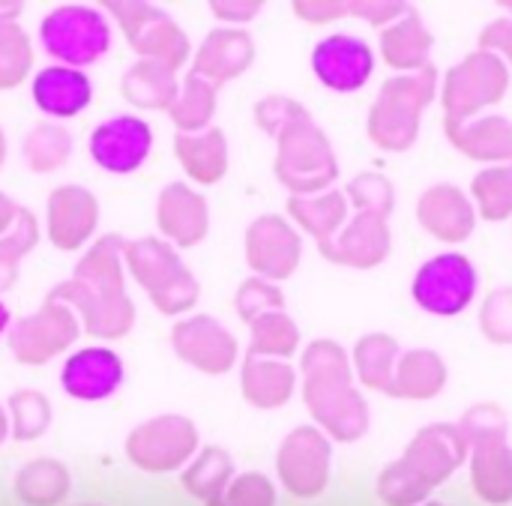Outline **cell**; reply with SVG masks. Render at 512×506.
Instances as JSON below:
<instances>
[{
	"instance_id": "cell-15",
	"label": "cell",
	"mask_w": 512,
	"mask_h": 506,
	"mask_svg": "<svg viewBox=\"0 0 512 506\" xmlns=\"http://www.w3.org/2000/svg\"><path fill=\"white\" fill-rule=\"evenodd\" d=\"M171 345L174 354L189 363L192 369L204 375H225L237 366V339L225 324H219L210 315H192L183 318L171 330Z\"/></svg>"
},
{
	"instance_id": "cell-36",
	"label": "cell",
	"mask_w": 512,
	"mask_h": 506,
	"mask_svg": "<svg viewBox=\"0 0 512 506\" xmlns=\"http://www.w3.org/2000/svg\"><path fill=\"white\" fill-rule=\"evenodd\" d=\"M75 150V138L72 132L63 126V123H36L27 135H24V144H21V156L27 162L30 171L36 174H48V171H57L69 162Z\"/></svg>"
},
{
	"instance_id": "cell-24",
	"label": "cell",
	"mask_w": 512,
	"mask_h": 506,
	"mask_svg": "<svg viewBox=\"0 0 512 506\" xmlns=\"http://www.w3.org/2000/svg\"><path fill=\"white\" fill-rule=\"evenodd\" d=\"M450 144L477 162H512V123L501 114H477L468 120H444Z\"/></svg>"
},
{
	"instance_id": "cell-50",
	"label": "cell",
	"mask_w": 512,
	"mask_h": 506,
	"mask_svg": "<svg viewBox=\"0 0 512 506\" xmlns=\"http://www.w3.org/2000/svg\"><path fill=\"white\" fill-rule=\"evenodd\" d=\"M273 501V489L261 474H246L240 477V483L231 489L228 506H270Z\"/></svg>"
},
{
	"instance_id": "cell-48",
	"label": "cell",
	"mask_w": 512,
	"mask_h": 506,
	"mask_svg": "<svg viewBox=\"0 0 512 506\" xmlns=\"http://www.w3.org/2000/svg\"><path fill=\"white\" fill-rule=\"evenodd\" d=\"M465 444H477V441H489V438H507V414L501 405H474L462 414V420L456 423Z\"/></svg>"
},
{
	"instance_id": "cell-56",
	"label": "cell",
	"mask_w": 512,
	"mask_h": 506,
	"mask_svg": "<svg viewBox=\"0 0 512 506\" xmlns=\"http://www.w3.org/2000/svg\"><path fill=\"white\" fill-rule=\"evenodd\" d=\"M9 321H12V318H9V309H6V306L0 303V336H3L6 330H9Z\"/></svg>"
},
{
	"instance_id": "cell-13",
	"label": "cell",
	"mask_w": 512,
	"mask_h": 506,
	"mask_svg": "<svg viewBox=\"0 0 512 506\" xmlns=\"http://www.w3.org/2000/svg\"><path fill=\"white\" fill-rule=\"evenodd\" d=\"M90 159L108 174L138 171L153 150V129L135 114H117L90 132Z\"/></svg>"
},
{
	"instance_id": "cell-1",
	"label": "cell",
	"mask_w": 512,
	"mask_h": 506,
	"mask_svg": "<svg viewBox=\"0 0 512 506\" xmlns=\"http://www.w3.org/2000/svg\"><path fill=\"white\" fill-rule=\"evenodd\" d=\"M303 402L318 429L336 441H360L369 426V405L354 387V369L348 351L333 339H315L300 360Z\"/></svg>"
},
{
	"instance_id": "cell-29",
	"label": "cell",
	"mask_w": 512,
	"mask_h": 506,
	"mask_svg": "<svg viewBox=\"0 0 512 506\" xmlns=\"http://www.w3.org/2000/svg\"><path fill=\"white\" fill-rule=\"evenodd\" d=\"M177 90V69L159 60H138L120 78V93L126 96V102L144 111H168L177 99Z\"/></svg>"
},
{
	"instance_id": "cell-4",
	"label": "cell",
	"mask_w": 512,
	"mask_h": 506,
	"mask_svg": "<svg viewBox=\"0 0 512 506\" xmlns=\"http://www.w3.org/2000/svg\"><path fill=\"white\" fill-rule=\"evenodd\" d=\"M276 177L294 195H318L339 177V159L312 114H300L276 135Z\"/></svg>"
},
{
	"instance_id": "cell-2",
	"label": "cell",
	"mask_w": 512,
	"mask_h": 506,
	"mask_svg": "<svg viewBox=\"0 0 512 506\" xmlns=\"http://www.w3.org/2000/svg\"><path fill=\"white\" fill-rule=\"evenodd\" d=\"M468 444L456 423H432L417 432L402 462L390 465L381 477V495L390 504H408L429 486L447 480L465 462Z\"/></svg>"
},
{
	"instance_id": "cell-38",
	"label": "cell",
	"mask_w": 512,
	"mask_h": 506,
	"mask_svg": "<svg viewBox=\"0 0 512 506\" xmlns=\"http://www.w3.org/2000/svg\"><path fill=\"white\" fill-rule=\"evenodd\" d=\"M300 348V327L288 312H270L249 324V354L288 360Z\"/></svg>"
},
{
	"instance_id": "cell-41",
	"label": "cell",
	"mask_w": 512,
	"mask_h": 506,
	"mask_svg": "<svg viewBox=\"0 0 512 506\" xmlns=\"http://www.w3.org/2000/svg\"><path fill=\"white\" fill-rule=\"evenodd\" d=\"M9 432L18 441H36L51 426V402L39 390H18L9 396Z\"/></svg>"
},
{
	"instance_id": "cell-18",
	"label": "cell",
	"mask_w": 512,
	"mask_h": 506,
	"mask_svg": "<svg viewBox=\"0 0 512 506\" xmlns=\"http://www.w3.org/2000/svg\"><path fill=\"white\" fill-rule=\"evenodd\" d=\"M330 471V441L318 426H297L279 447V474L297 495L324 489Z\"/></svg>"
},
{
	"instance_id": "cell-28",
	"label": "cell",
	"mask_w": 512,
	"mask_h": 506,
	"mask_svg": "<svg viewBox=\"0 0 512 506\" xmlns=\"http://www.w3.org/2000/svg\"><path fill=\"white\" fill-rule=\"evenodd\" d=\"M174 153H177L183 171L201 186H213L228 174V138L219 126H210V129L192 132V135L177 132Z\"/></svg>"
},
{
	"instance_id": "cell-57",
	"label": "cell",
	"mask_w": 512,
	"mask_h": 506,
	"mask_svg": "<svg viewBox=\"0 0 512 506\" xmlns=\"http://www.w3.org/2000/svg\"><path fill=\"white\" fill-rule=\"evenodd\" d=\"M3 162H6V135L0 129V168H3Z\"/></svg>"
},
{
	"instance_id": "cell-7",
	"label": "cell",
	"mask_w": 512,
	"mask_h": 506,
	"mask_svg": "<svg viewBox=\"0 0 512 506\" xmlns=\"http://www.w3.org/2000/svg\"><path fill=\"white\" fill-rule=\"evenodd\" d=\"M105 15L120 21V30L126 33L138 60H159L171 69H180L189 60V36L165 9L147 0H111L105 3Z\"/></svg>"
},
{
	"instance_id": "cell-9",
	"label": "cell",
	"mask_w": 512,
	"mask_h": 506,
	"mask_svg": "<svg viewBox=\"0 0 512 506\" xmlns=\"http://www.w3.org/2000/svg\"><path fill=\"white\" fill-rule=\"evenodd\" d=\"M477 288H480V276L471 258L459 252H444V255L429 258L414 273L411 297L423 312L438 315V318H453L471 306V300L477 297Z\"/></svg>"
},
{
	"instance_id": "cell-30",
	"label": "cell",
	"mask_w": 512,
	"mask_h": 506,
	"mask_svg": "<svg viewBox=\"0 0 512 506\" xmlns=\"http://www.w3.org/2000/svg\"><path fill=\"white\" fill-rule=\"evenodd\" d=\"M447 387V363L432 348H414L399 357L393 396L429 402Z\"/></svg>"
},
{
	"instance_id": "cell-35",
	"label": "cell",
	"mask_w": 512,
	"mask_h": 506,
	"mask_svg": "<svg viewBox=\"0 0 512 506\" xmlns=\"http://www.w3.org/2000/svg\"><path fill=\"white\" fill-rule=\"evenodd\" d=\"M294 12L309 24H324L342 15H360L369 24H390L408 12L402 0H297Z\"/></svg>"
},
{
	"instance_id": "cell-12",
	"label": "cell",
	"mask_w": 512,
	"mask_h": 506,
	"mask_svg": "<svg viewBox=\"0 0 512 506\" xmlns=\"http://www.w3.org/2000/svg\"><path fill=\"white\" fill-rule=\"evenodd\" d=\"M300 258L303 240L285 216L267 213L246 228V261L255 276L267 282L291 279L300 267Z\"/></svg>"
},
{
	"instance_id": "cell-16",
	"label": "cell",
	"mask_w": 512,
	"mask_h": 506,
	"mask_svg": "<svg viewBox=\"0 0 512 506\" xmlns=\"http://www.w3.org/2000/svg\"><path fill=\"white\" fill-rule=\"evenodd\" d=\"M312 72L324 87L354 93L372 78L375 54L366 39L354 33H333L312 48Z\"/></svg>"
},
{
	"instance_id": "cell-54",
	"label": "cell",
	"mask_w": 512,
	"mask_h": 506,
	"mask_svg": "<svg viewBox=\"0 0 512 506\" xmlns=\"http://www.w3.org/2000/svg\"><path fill=\"white\" fill-rule=\"evenodd\" d=\"M21 9H24L21 3H0V24H6V21H15Z\"/></svg>"
},
{
	"instance_id": "cell-45",
	"label": "cell",
	"mask_w": 512,
	"mask_h": 506,
	"mask_svg": "<svg viewBox=\"0 0 512 506\" xmlns=\"http://www.w3.org/2000/svg\"><path fill=\"white\" fill-rule=\"evenodd\" d=\"M234 306H237V315H240L246 324H252V321H258L261 315L285 312V297H282V291L276 288V282H267V279H261V276H252V279H246V282L237 288Z\"/></svg>"
},
{
	"instance_id": "cell-17",
	"label": "cell",
	"mask_w": 512,
	"mask_h": 506,
	"mask_svg": "<svg viewBox=\"0 0 512 506\" xmlns=\"http://www.w3.org/2000/svg\"><path fill=\"white\" fill-rule=\"evenodd\" d=\"M390 249H393L390 222L378 213H357L348 225H342V231L333 240L318 243V252L327 261L357 270L384 264Z\"/></svg>"
},
{
	"instance_id": "cell-53",
	"label": "cell",
	"mask_w": 512,
	"mask_h": 506,
	"mask_svg": "<svg viewBox=\"0 0 512 506\" xmlns=\"http://www.w3.org/2000/svg\"><path fill=\"white\" fill-rule=\"evenodd\" d=\"M18 204L6 195V192H0V237L15 225V216H18Z\"/></svg>"
},
{
	"instance_id": "cell-5",
	"label": "cell",
	"mask_w": 512,
	"mask_h": 506,
	"mask_svg": "<svg viewBox=\"0 0 512 506\" xmlns=\"http://www.w3.org/2000/svg\"><path fill=\"white\" fill-rule=\"evenodd\" d=\"M123 264L162 315L189 312L201 297V285L192 270L180 261L177 249L159 237L129 240L123 249Z\"/></svg>"
},
{
	"instance_id": "cell-6",
	"label": "cell",
	"mask_w": 512,
	"mask_h": 506,
	"mask_svg": "<svg viewBox=\"0 0 512 506\" xmlns=\"http://www.w3.org/2000/svg\"><path fill=\"white\" fill-rule=\"evenodd\" d=\"M39 42L48 57L60 66H90L111 48V21L105 9L84 6V3H63L54 6L39 21Z\"/></svg>"
},
{
	"instance_id": "cell-8",
	"label": "cell",
	"mask_w": 512,
	"mask_h": 506,
	"mask_svg": "<svg viewBox=\"0 0 512 506\" xmlns=\"http://www.w3.org/2000/svg\"><path fill=\"white\" fill-rule=\"evenodd\" d=\"M510 87L507 63L489 51H471L462 57L444 78V111L447 120H468L477 117L483 108L504 99Z\"/></svg>"
},
{
	"instance_id": "cell-14",
	"label": "cell",
	"mask_w": 512,
	"mask_h": 506,
	"mask_svg": "<svg viewBox=\"0 0 512 506\" xmlns=\"http://www.w3.org/2000/svg\"><path fill=\"white\" fill-rule=\"evenodd\" d=\"M48 300L66 303L84 324V330L90 336L99 339H123L132 324H135V303L129 300V294H108V291H96L87 288L75 279L60 282Z\"/></svg>"
},
{
	"instance_id": "cell-43",
	"label": "cell",
	"mask_w": 512,
	"mask_h": 506,
	"mask_svg": "<svg viewBox=\"0 0 512 506\" xmlns=\"http://www.w3.org/2000/svg\"><path fill=\"white\" fill-rule=\"evenodd\" d=\"M33 66V45L18 21L0 24V90L18 87Z\"/></svg>"
},
{
	"instance_id": "cell-22",
	"label": "cell",
	"mask_w": 512,
	"mask_h": 506,
	"mask_svg": "<svg viewBox=\"0 0 512 506\" xmlns=\"http://www.w3.org/2000/svg\"><path fill=\"white\" fill-rule=\"evenodd\" d=\"M417 222L444 243H462L477 228V207L456 183H435L417 201Z\"/></svg>"
},
{
	"instance_id": "cell-55",
	"label": "cell",
	"mask_w": 512,
	"mask_h": 506,
	"mask_svg": "<svg viewBox=\"0 0 512 506\" xmlns=\"http://www.w3.org/2000/svg\"><path fill=\"white\" fill-rule=\"evenodd\" d=\"M6 435H9V417H6V408L0 405V444L6 441Z\"/></svg>"
},
{
	"instance_id": "cell-51",
	"label": "cell",
	"mask_w": 512,
	"mask_h": 506,
	"mask_svg": "<svg viewBox=\"0 0 512 506\" xmlns=\"http://www.w3.org/2000/svg\"><path fill=\"white\" fill-rule=\"evenodd\" d=\"M480 51L498 54L501 60H512V15L495 18L483 27L480 33Z\"/></svg>"
},
{
	"instance_id": "cell-21",
	"label": "cell",
	"mask_w": 512,
	"mask_h": 506,
	"mask_svg": "<svg viewBox=\"0 0 512 506\" xmlns=\"http://www.w3.org/2000/svg\"><path fill=\"white\" fill-rule=\"evenodd\" d=\"M60 384L78 402H105L123 384V360L102 345L81 348L63 363Z\"/></svg>"
},
{
	"instance_id": "cell-42",
	"label": "cell",
	"mask_w": 512,
	"mask_h": 506,
	"mask_svg": "<svg viewBox=\"0 0 512 506\" xmlns=\"http://www.w3.org/2000/svg\"><path fill=\"white\" fill-rule=\"evenodd\" d=\"M66 486H69V474L54 459L30 462L18 474V495L36 506H48L54 504V501H60L66 495Z\"/></svg>"
},
{
	"instance_id": "cell-58",
	"label": "cell",
	"mask_w": 512,
	"mask_h": 506,
	"mask_svg": "<svg viewBox=\"0 0 512 506\" xmlns=\"http://www.w3.org/2000/svg\"><path fill=\"white\" fill-rule=\"evenodd\" d=\"M504 9H507V15H512V0H504Z\"/></svg>"
},
{
	"instance_id": "cell-46",
	"label": "cell",
	"mask_w": 512,
	"mask_h": 506,
	"mask_svg": "<svg viewBox=\"0 0 512 506\" xmlns=\"http://www.w3.org/2000/svg\"><path fill=\"white\" fill-rule=\"evenodd\" d=\"M231 477V459L225 450L219 447H207L195 462L192 468L186 471V486L195 492V495H213L225 486V480Z\"/></svg>"
},
{
	"instance_id": "cell-25",
	"label": "cell",
	"mask_w": 512,
	"mask_h": 506,
	"mask_svg": "<svg viewBox=\"0 0 512 506\" xmlns=\"http://www.w3.org/2000/svg\"><path fill=\"white\" fill-rule=\"evenodd\" d=\"M33 102L48 117H78L93 99V81L87 72L72 66H45L33 75L30 84Z\"/></svg>"
},
{
	"instance_id": "cell-34",
	"label": "cell",
	"mask_w": 512,
	"mask_h": 506,
	"mask_svg": "<svg viewBox=\"0 0 512 506\" xmlns=\"http://www.w3.org/2000/svg\"><path fill=\"white\" fill-rule=\"evenodd\" d=\"M399 345L387 333H369L354 345V369L369 390L393 396L396 366H399Z\"/></svg>"
},
{
	"instance_id": "cell-19",
	"label": "cell",
	"mask_w": 512,
	"mask_h": 506,
	"mask_svg": "<svg viewBox=\"0 0 512 506\" xmlns=\"http://www.w3.org/2000/svg\"><path fill=\"white\" fill-rule=\"evenodd\" d=\"M45 216H48V240L57 249L72 252V249H81L96 234L99 201L90 189L66 183L48 195Z\"/></svg>"
},
{
	"instance_id": "cell-47",
	"label": "cell",
	"mask_w": 512,
	"mask_h": 506,
	"mask_svg": "<svg viewBox=\"0 0 512 506\" xmlns=\"http://www.w3.org/2000/svg\"><path fill=\"white\" fill-rule=\"evenodd\" d=\"M483 336L495 345H512V285L495 288L480 309Z\"/></svg>"
},
{
	"instance_id": "cell-49",
	"label": "cell",
	"mask_w": 512,
	"mask_h": 506,
	"mask_svg": "<svg viewBox=\"0 0 512 506\" xmlns=\"http://www.w3.org/2000/svg\"><path fill=\"white\" fill-rule=\"evenodd\" d=\"M309 108L300 105L297 99L291 96H282V93H273V96H264L258 105H255V123L267 132V135H279L291 120H297L300 114H306Z\"/></svg>"
},
{
	"instance_id": "cell-11",
	"label": "cell",
	"mask_w": 512,
	"mask_h": 506,
	"mask_svg": "<svg viewBox=\"0 0 512 506\" xmlns=\"http://www.w3.org/2000/svg\"><path fill=\"white\" fill-rule=\"evenodd\" d=\"M198 450V429L189 417L159 414L132 429L126 441L129 459L144 471H174Z\"/></svg>"
},
{
	"instance_id": "cell-33",
	"label": "cell",
	"mask_w": 512,
	"mask_h": 506,
	"mask_svg": "<svg viewBox=\"0 0 512 506\" xmlns=\"http://www.w3.org/2000/svg\"><path fill=\"white\" fill-rule=\"evenodd\" d=\"M471 471H474V486L486 501L504 504L512 498V450L507 447V438H489L471 444Z\"/></svg>"
},
{
	"instance_id": "cell-40",
	"label": "cell",
	"mask_w": 512,
	"mask_h": 506,
	"mask_svg": "<svg viewBox=\"0 0 512 506\" xmlns=\"http://www.w3.org/2000/svg\"><path fill=\"white\" fill-rule=\"evenodd\" d=\"M39 243V222L30 210H18L15 225L0 237V294L9 291L18 279V264Z\"/></svg>"
},
{
	"instance_id": "cell-37",
	"label": "cell",
	"mask_w": 512,
	"mask_h": 506,
	"mask_svg": "<svg viewBox=\"0 0 512 506\" xmlns=\"http://www.w3.org/2000/svg\"><path fill=\"white\" fill-rule=\"evenodd\" d=\"M168 114H171V123L177 126V132H183V135L210 129V120L216 114V87L189 72L180 81L177 99L168 108Z\"/></svg>"
},
{
	"instance_id": "cell-26",
	"label": "cell",
	"mask_w": 512,
	"mask_h": 506,
	"mask_svg": "<svg viewBox=\"0 0 512 506\" xmlns=\"http://www.w3.org/2000/svg\"><path fill=\"white\" fill-rule=\"evenodd\" d=\"M432 45H435L432 30L426 27L420 12L411 6L405 15H399L381 30V54L396 72H417L429 66Z\"/></svg>"
},
{
	"instance_id": "cell-3",
	"label": "cell",
	"mask_w": 512,
	"mask_h": 506,
	"mask_svg": "<svg viewBox=\"0 0 512 506\" xmlns=\"http://www.w3.org/2000/svg\"><path fill=\"white\" fill-rule=\"evenodd\" d=\"M438 96V69L429 63L417 72H399L387 78L369 111V138L390 153L414 147L423 123V111Z\"/></svg>"
},
{
	"instance_id": "cell-31",
	"label": "cell",
	"mask_w": 512,
	"mask_h": 506,
	"mask_svg": "<svg viewBox=\"0 0 512 506\" xmlns=\"http://www.w3.org/2000/svg\"><path fill=\"white\" fill-rule=\"evenodd\" d=\"M288 213L306 234H312L318 243H327L342 231L348 219V198L339 189H327L318 195H291Z\"/></svg>"
},
{
	"instance_id": "cell-32",
	"label": "cell",
	"mask_w": 512,
	"mask_h": 506,
	"mask_svg": "<svg viewBox=\"0 0 512 506\" xmlns=\"http://www.w3.org/2000/svg\"><path fill=\"white\" fill-rule=\"evenodd\" d=\"M123 249H126V240L117 237V234H108L102 240H96L84 258L78 261L72 279L87 285V288H96V291H108V294H126V282H123Z\"/></svg>"
},
{
	"instance_id": "cell-23",
	"label": "cell",
	"mask_w": 512,
	"mask_h": 506,
	"mask_svg": "<svg viewBox=\"0 0 512 506\" xmlns=\"http://www.w3.org/2000/svg\"><path fill=\"white\" fill-rule=\"evenodd\" d=\"M255 60V39L243 27H216L204 36L195 60L192 75L204 78L207 84L219 87L240 78Z\"/></svg>"
},
{
	"instance_id": "cell-20",
	"label": "cell",
	"mask_w": 512,
	"mask_h": 506,
	"mask_svg": "<svg viewBox=\"0 0 512 506\" xmlns=\"http://www.w3.org/2000/svg\"><path fill=\"white\" fill-rule=\"evenodd\" d=\"M156 225L165 243L189 249L210 231V204L189 183H168L156 201Z\"/></svg>"
},
{
	"instance_id": "cell-52",
	"label": "cell",
	"mask_w": 512,
	"mask_h": 506,
	"mask_svg": "<svg viewBox=\"0 0 512 506\" xmlns=\"http://www.w3.org/2000/svg\"><path fill=\"white\" fill-rule=\"evenodd\" d=\"M210 12L228 24H246L261 12V0H213Z\"/></svg>"
},
{
	"instance_id": "cell-27",
	"label": "cell",
	"mask_w": 512,
	"mask_h": 506,
	"mask_svg": "<svg viewBox=\"0 0 512 506\" xmlns=\"http://www.w3.org/2000/svg\"><path fill=\"white\" fill-rule=\"evenodd\" d=\"M240 387L243 399L261 411H273L291 402L297 390V372L288 360H270V357H255L249 354L243 360L240 372Z\"/></svg>"
},
{
	"instance_id": "cell-39",
	"label": "cell",
	"mask_w": 512,
	"mask_h": 506,
	"mask_svg": "<svg viewBox=\"0 0 512 506\" xmlns=\"http://www.w3.org/2000/svg\"><path fill=\"white\" fill-rule=\"evenodd\" d=\"M474 207L489 222H504L512 216V162L483 168L471 183Z\"/></svg>"
},
{
	"instance_id": "cell-10",
	"label": "cell",
	"mask_w": 512,
	"mask_h": 506,
	"mask_svg": "<svg viewBox=\"0 0 512 506\" xmlns=\"http://www.w3.org/2000/svg\"><path fill=\"white\" fill-rule=\"evenodd\" d=\"M78 315L57 300H45L42 309H36L27 318H18L9 327V351L24 366H42L60 354H66L78 339Z\"/></svg>"
},
{
	"instance_id": "cell-44",
	"label": "cell",
	"mask_w": 512,
	"mask_h": 506,
	"mask_svg": "<svg viewBox=\"0 0 512 506\" xmlns=\"http://www.w3.org/2000/svg\"><path fill=\"white\" fill-rule=\"evenodd\" d=\"M345 198L357 207V213H378V216L390 219L393 204H396V189L384 174L363 171L348 183Z\"/></svg>"
}]
</instances>
